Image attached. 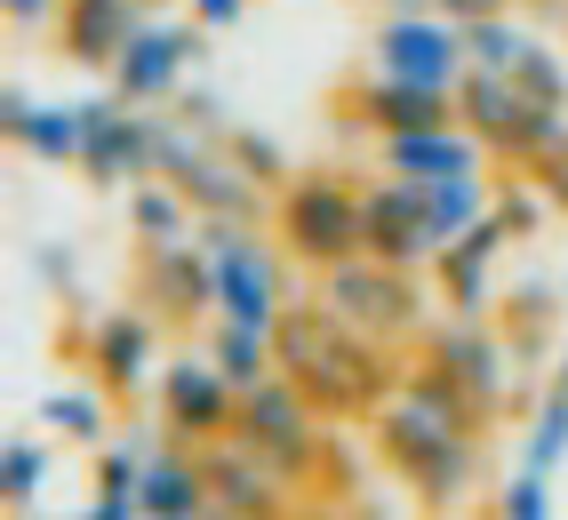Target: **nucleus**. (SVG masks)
I'll return each instance as SVG.
<instances>
[{
	"mask_svg": "<svg viewBox=\"0 0 568 520\" xmlns=\"http://www.w3.org/2000/svg\"><path fill=\"white\" fill-rule=\"evenodd\" d=\"M144 305L161 320H201L216 313V265L201 241H161L144 248Z\"/></svg>",
	"mask_w": 568,
	"mask_h": 520,
	"instance_id": "2eb2a0df",
	"label": "nucleus"
},
{
	"mask_svg": "<svg viewBox=\"0 0 568 520\" xmlns=\"http://www.w3.org/2000/svg\"><path fill=\"white\" fill-rule=\"evenodd\" d=\"M184 9H193V24H209V32H233L248 17V0H184Z\"/></svg>",
	"mask_w": 568,
	"mask_h": 520,
	"instance_id": "e433bc0d",
	"label": "nucleus"
},
{
	"mask_svg": "<svg viewBox=\"0 0 568 520\" xmlns=\"http://www.w3.org/2000/svg\"><path fill=\"white\" fill-rule=\"evenodd\" d=\"M0 136L24 144L32 161H81V104H41V96L9 89L0 96Z\"/></svg>",
	"mask_w": 568,
	"mask_h": 520,
	"instance_id": "5701e85b",
	"label": "nucleus"
},
{
	"mask_svg": "<svg viewBox=\"0 0 568 520\" xmlns=\"http://www.w3.org/2000/svg\"><path fill=\"white\" fill-rule=\"evenodd\" d=\"M497 520H552V472H513L505 497H497Z\"/></svg>",
	"mask_w": 568,
	"mask_h": 520,
	"instance_id": "72a5a7b5",
	"label": "nucleus"
},
{
	"mask_svg": "<svg viewBox=\"0 0 568 520\" xmlns=\"http://www.w3.org/2000/svg\"><path fill=\"white\" fill-rule=\"evenodd\" d=\"M505 241H513L505 216H480L465 241H448V248L433 256L440 296H448L457 313H488V288H497V256H505Z\"/></svg>",
	"mask_w": 568,
	"mask_h": 520,
	"instance_id": "6ab92c4d",
	"label": "nucleus"
},
{
	"mask_svg": "<svg viewBox=\"0 0 568 520\" xmlns=\"http://www.w3.org/2000/svg\"><path fill=\"white\" fill-rule=\"evenodd\" d=\"M256 520H288V512H256Z\"/></svg>",
	"mask_w": 568,
	"mask_h": 520,
	"instance_id": "c03bdc74",
	"label": "nucleus"
},
{
	"mask_svg": "<svg viewBox=\"0 0 568 520\" xmlns=\"http://www.w3.org/2000/svg\"><path fill=\"white\" fill-rule=\"evenodd\" d=\"M161 417L176 440H216L241 425V385L216 368V353H176L161 360Z\"/></svg>",
	"mask_w": 568,
	"mask_h": 520,
	"instance_id": "f8f14e48",
	"label": "nucleus"
},
{
	"mask_svg": "<svg viewBox=\"0 0 568 520\" xmlns=\"http://www.w3.org/2000/svg\"><path fill=\"white\" fill-rule=\"evenodd\" d=\"M448 24H480V17H505V0H433Z\"/></svg>",
	"mask_w": 568,
	"mask_h": 520,
	"instance_id": "58836bf2",
	"label": "nucleus"
},
{
	"mask_svg": "<svg viewBox=\"0 0 568 520\" xmlns=\"http://www.w3.org/2000/svg\"><path fill=\"white\" fill-rule=\"evenodd\" d=\"M136 512L144 520H209V465L193 449H161V440H144Z\"/></svg>",
	"mask_w": 568,
	"mask_h": 520,
	"instance_id": "a211bd4d",
	"label": "nucleus"
},
{
	"mask_svg": "<svg viewBox=\"0 0 568 520\" xmlns=\"http://www.w3.org/2000/svg\"><path fill=\"white\" fill-rule=\"evenodd\" d=\"M57 9H64V0H9V24L41 32V24H57Z\"/></svg>",
	"mask_w": 568,
	"mask_h": 520,
	"instance_id": "ea45409f",
	"label": "nucleus"
},
{
	"mask_svg": "<svg viewBox=\"0 0 568 520\" xmlns=\"http://www.w3.org/2000/svg\"><path fill=\"white\" fill-rule=\"evenodd\" d=\"M216 328H209V353H216V368L233 377L241 392H256L264 377L281 368V353H273V328H248V320H224V313H209Z\"/></svg>",
	"mask_w": 568,
	"mask_h": 520,
	"instance_id": "393cba45",
	"label": "nucleus"
},
{
	"mask_svg": "<svg viewBox=\"0 0 568 520\" xmlns=\"http://www.w3.org/2000/svg\"><path fill=\"white\" fill-rule=\"evenodd\" d=\"M273 353H281V377H296L328 417H353V408L385 400V368H376V345L361 328H345L328 305H288L273 328Z\"/></svg>",
	"mask_w": 568,
	"mask_h": 520,
	"instance_id": "f03ea898",
	"label": "nucleus"
},
{
	"mask_svg": "<svg viewBox=\"0 0 568 520\" xmlns=\"http://www.w3.org/2000/svg\"><path fill=\"white\" fill-rule=\"evenodd\" d=\"M72 520H144V512H136V497H97L89 512H72Z\"/></svg>",
	"mask_w": 568,
	"mask_h": 520,
	"instance_id": "a19ab883",
	"label": "nucleus"
},
{
	"mask_svg": "<svg viewBox=\"0 0 568 520\" xmlns=\"http://www.w3.org/2000/svg\"><path fill=\"white\" fill-rule=\"evenodd\" d=\"M480 216H497V184H488L480 169L440 176V184H433V233H440V241H465Z\"/></svg>",
	"mask_w": 568,
	"mask_h": 520,
	"instance_id": "a878e982",
	"label": "nucleus"
},
{
	"mask_svg": "<svg viewBox=\"0 0 568 520\" xmlns=\"http://www.w3.org/2000/svg\"><path fill=\"white\" fill-rule=\"evenodd\" d=\"M136 480H144V440L97 449V497H136Z\"/></svg>",
	"mask_w": 568,
	"mask_h": 520,
	"instance_id": "f704fd0d",
	"label": "nucleus"
},
{
	"mask_svg": "<svg viewBox=\"0 0 568 520\" xmlns=\"http://www.w3.org/2000/svg\"><path fill=\"white\" fill-rule=\"evenodd\" d=\"M41 425H57V432L81 440V449H97V440L112 432V392L104 385H57L41 400Z\"/></svg>",
	"mask_w": 568,
	"mask_h": 520,
	"instance_id": "bb28decb",
	"label": "nucleus"
},
{
	"mask_svg": "<svg viewBox=\"0 0 568 520\" xmlns=\"http://www.w3.org/2000/svg\"><path fill=\"white\" fill-rule=\"evenodd\" d=\"M17 520H32V512H17Z\"/></svg>",
	"mask_w": 568,
	"mask_h": 520,
	"instance_id": "a18cd8bd",
	"label": "nucleus"
},
{
	"mask_svg": "<svg viewBox=\"0 0 568 520\" xmlns=\"http://www.w3.org/2000/svg\"><path fill=\"white\" fill-rule=\"evenodd\" d=\"M81 176L104 184V193L161 176V113H129L121 89L81 96Z\"/></svg>",
	"mask_w": 568,
	"mask_h": 520,
	"instance_id": "423d86ee",
	"label": "nucleus"
},
{
	"mask_svg": "<svg viewBox=\"0 0 568 520\" xmlns=\"http://www.w3.org/2000/svg\"><path fill=\"white\" fill-rule=\"evenodd\" d=\"M513 81H520L528 96H537V104H560V113H568V64H560L545 41H528V57L513 64Z\"/></svg>",
	"mask_w": 568,
	"mask_h": 520,
	"instance_id": "2f4dec72",
	"label": "nucleus"
},
{
	"mask_svg": "<svg viewBox=\"0 0 568 520\" xmlns=\"http://www.w3.org/2000/svg\"><path fill=\"white\" fill-rule=\"evenodd\" d=\"M433 360H440L480 408H497V400L513 392V385H505V345L488 337V320H480V313H457V320H448L440 337H433Z\"/></svg>",
	"mask_w": 568,
	"mask_h": 520,
	"instance_id": "412c9836",
	"label": "nucleus"
},
{
	"mask_svg": "<svg viewBox=\"0 0 568 520\" xmlns=\"http://www.w3.org/2000/svg\"><path fill=\"white\" fill-rule=\"evenodd\" d=\"M528 113H537V96H528L513 72H465V89H457V121L473 129V136H488V153H513V136L528 129Z\"/></svg>",
	"mask_w": 568,
	"mask_h": 520,
	"instance_id": "aec40b11",
	"label": "nucleus"
},
{
	"mask_svg": "<svg viewBox=\"0 0 568 520\" xmlns=\"http://www.w3.org/2000/svg\"><path fill=\"white\" fill-rule=\"evenodd\" d=\"M201 248L216 265V313L248 328H281V256L264 248L256 225H201Z\"/></svg>",
	"mask_w": 568,
	"mask_h": 520,
	"instance_id": "0eeeda50",
	"label": "nucleus"
},
{
	"mask_svg": "<svg viewBox=\"0 0 568 520\" xmlns=\"http://www.w3.org/2000/svg\"><path fill=\"white\" fill-rule=\"evenodd\" d=\"M144 17H153V0H64V9H57V49L72 64L112 72V57L129 49V32Z\"/></svg>",
	"mask_w": 568,
	"mask_h": 520,
	"instance_id": "f3484780",
	"label": "nucleus"
},
{
	"mask_svg": "<svg viewBox=\"0 0 568 520\" xmlns=\"http://www.w3.org/2000/svg\"><path fill=\"white\" fill-rule=\"evenodd\" d=\"M473 417H480V400L433 360L425 377H408V385H393L376 400V449L425 489V504H465V489H473Z\"/></svg>",
	"mask_w": 568,
	"mask_h": 520,
	"instance_id": "f257e3e1",
	"label": "nucleus"
},
{
	"mask_svg": "<svg viewBox=\"0 0 568 520\" xmlns=\"http://www.w3.org/2000/svg\"><path fill=\"white\" fill-rule=\"evenodd\" d=\"M201 57H209V24H169V17H144V24L129 32V49L112 57L104 81L121 89L129 104H161V96H176V89H184V72H193Z\"/></svg>",
	"mask_w": 568,
	"mask_h": 520,
	"instance_id": "1a4fd4ad",
	"label": "nucleus"
},
{
	"mask_svg": "<svg viewBox=\"0 0 568 520\" xmlns=\"http://www.w3.org/2000/svg\"><path fill=\"white\" fill-rule=\"evenodd\" d=\"M361 208H368V256H385V265L416 273L448 248L433 233V184H416V176H376L361 193Z\"/></svg>",
	"mask_w": 568,
	"mask_h": 520,
	"instance_id": "ddd939ff",
	"label": "nucleus"
},
{
	"mask_svg": "<svg viewBox=\"0 0 568 520\" xmlns=\"http://www.w3.org/2000/svg\"><path fill=\"white\" fill-rule=\"evenodd\" d=\"M49 489V449L41 440H9V457H0V497H9V512H32Z\"/></svg>",
	"mask_w": 568,
	"mask_h": 520,
	"instance_id": "c85d7f7f",
	"label": "nucleus"
},
{
	"mask_svg": "<svg viewBox=\"0 0 568 520\" xmlns=\"http://www.w3.org/2000/svg\"><path fill=\"white\" fill-rule=\"evenodd\" d=\"M224 144H233V161L264 184V193H281V184H288V161H281V144H273V136H256V129H224Z\"/></svg>",
	"mask_w": 568,
	"mask_h": 520,
	"instance_id": "473e14b6",
	"label": "nucleus"
},
{
	"mask_svg": "<svg viewBox=\"0 0 568 520\" xmlns=\"http://www.w3.org/2000/svg\"><path fill=\"white\" fill-rule=\"evenodd\" d=\"M368 64L393 72V81H425V89L457 96L465 72H473V49H465V24H448L440 9H425V17H385V24H376Z\"/></svg>",
	"mask_w": 568,
	"mask_h": 520,
	"instance_id": "6e6552de",
	"label": "nucleus"
},
{
	"mask_svg": "<svg viewBox=\"0 0 568 520\" xmlns=\"http://www.w3.org/2000/svg\"><path fill=\"white\" fill-rule=\"evenodd\" d=\"M321 305L361 328L368 345H393V337H416L425 328V296H416L408 265H385V256H345V265L321 273Z\"/></svg>",
	"mask_w": 568,
	"mask_h": 520,
	"instance_id": "20e7f679",
	"label": "nucleus"
},
{
	"mask_svg": "<svg viewBox=\"0 0 568 520\" xmlns=\"http://www.w3.org/2000/svg\"><path fill=\"white\" fill-rule=\"evenodd\" d=\"M552 385H560V392H568V345H560V368H552Z\"/></svg>",
	"mask_w": 568,
	"mask_h": 520,
	"instance_id": "37998d69",
	"label": "nucleus"
},
{
	"mask_svg": "<svg viewBox=\"0 0 568 520\" xmlns=\"http://www.w3.org/2000/svg\"><path fill=\"white\" fill-rule=\"evenodd\" d=\"M560 457H568V392L552 385V392L537 400L528 440H520V465H528V472H560Z\"/></svg>",
	"mask_w": 568,
	"mask_h": 520,
	"instance_id": "cd10ccee",
	"label": "nucleus"
},
{
	"mask_svg": "<svg viewBox=\"0 0 568 520\" xmlns=\"http://www.w3.org/2000/svg\"><path fill=\"white\" fill-rule=\"evenodd\" d=\"M176 121H193L201 136H224L233 121H224V104L209 96V89H176Z\"/></svg>",
	"mask_w": 568,
	"mask_h": 520,
	"instance_id": "c9c22d12",
	"label": "nucleus"
},
{
	"mask_svg": "<svg viewBox=\"0 0 568 520\" xmlns=\"http://www.w3.org/2000/svg\"><path fill=\"white\" fill-rule=\"evenodd\" d=\"M161 176L201 208V225H256V208H264V184L233 161V144L209 153V136L176 113L161 121Z\"/></svg>",
	"mask_w": 568,
	"mask_h": 520,
	"instance_id": "7ed1b4c3",
	"label": "nucleus"
},
{
	"mask_svg": "<svg viewBox=\"0 0 568 520\" xmlns=\"http://www.w3.org/2000/svg\"><path fill=\"white\" fill-rule=\"evenodd\" d=\"M345 121L376 129V136H408V129H448L457 121V96L425 89V81H393V72H368L345 89Z\"/></svg>",
	"mask_w": 568,
	"mask_h": 520,
	"instance_id": "4468645a",
	"label": "nucleus"
},
{
	"mask_svg": "<svg viewBox=\"0 0 568 520\" xmlns=\"http://www.w3.org/2000/svg\"><path fill=\"white\" fill-rule=\"evenodd\" d=\"M193 201L176 193L169 176H144V184H129V233L144 241V248H161V241H193Z\"/></svg>",
	"mask_w": 568,
	"mask_h": 520,
	"instance_id": "b1692460",
	"label": "nucleus"
},
{
	"mask_svg": "<svg viewBox=\"0 0 568 520\" xmlns=\"http://www.w3.org/2000/svg\"><path fill=\"white\" fill-rule=\"evenodd\" d=\"M233 432H248L264 457H281L296 480H305L313 457H321V400L296 385V377H281V368H273L256 392H241V425H233Z\"/></svg>",
	"mask_w": 568,
	"mask_h": 520,
	"instance_id": "9d476101",
	"label": "nucleus"
},
{
	"mask_svg": "<svg viewBox=\"0 0 568 520\" xmlns=\"http://www.w3.org/2000/svg\"><path fill=\"white\" fill-rule=\"evenodd\" d=\"M89 360H97V385L112 400L144 392V385L161 377V368H153V320H144V313H104L97 337H89Z\"/></svg>",
	"mask_w": 568,
	"mask_h": 520,
	"instance_id": "4be33fe9",
	"label": "nucleus"
},
{
	"mask_svg": "<svg viewBox=\"0 0 568 520\" xmlns=\"http://www.w3.org/2000/svg\"><path fill=\"white\" fill-rule=\"evenodd\" d=\"M497 216L528 241V233H545L552 216H560V201L545 193V176H505V184H497Z\"/></svg>",
	"mask_w": 568,
	"mask_h": 520,
	"instance_id": "c756f323",
	"label": "nucleus"
},
{
	"mask_svg": "<svg viewBox=\"0 0 568 520\" xmlns=\"http://www.w3.org/2000/svg\"><path fill=\"white\" fill-rule=\"evenodd\" d=\"M537 176H545V193H552V201H560V216H568V144H560V153H552Z\"/></svg>",
	"mask_w": 568,
	"mask_h": 520,
	"instance_id": "79ce46f5",
	"label": "nucleus"
},
{
	"mask_svg": "<svg viewBox=\"0 0 568 520\" xmlns=\"http://www.w3.org/2000/svg\"><path fill=\"white\" fill-rule=\"evenodd\" d=\"M281 241L328 273L345 256H368V208L345 176H288L281 184Z\"/></svg>",
	"mask_w": 568,
	"mask_h": 520,
	"instance_id": "39448f33",
	"label": "nucleus"
},
{
	"mask_svg": "<svg viewBox=\"0 0 568 520\" xmlns=\"http://www.w3.org/2000/svg\"><path fill=\"white\" fill-rule=\"evenodd\" d=\"M209 465V520H256V512H288V489L296 472L281 457H264L248 432L216 440V449H201Z\"/></svg>",
	"mask_w": 568,
	"mask_h": 520,
	"instance_id": "9b49d317",
	"label": "nucleus"
},
{
	"mask_svg": "<svg viewBox=\"0 0 568 520\" xmlns=\"http://www.w3.org/2000/svg\"><path fill=\"white\" fill-rule=\"evenodd\" d=\"M528 41H537V32H520L513 17H480V24H465V49H473L480 72H513V64L528 57Z\"/></svg>",
	"mask_w": 568,
	"mask_h": 520,
	"instance_id": "7c9ffc66",
	"label": "nucleus"
},
{
	"mask_svg": "<svg viewBox=\"0 0 568 520\" xmlns=\"http://www.w3.org/2000/svg\"><path fill=\"white\" fill-rule=\"evenodd\" d=\"M32 273H41L57 296H72V281H81V265H72V256L64 248H41V256H32Z\"/></svg>",
	"mask_w": 568,
	"mask_h": 520,
	"instance_id": "4c0bfd02",
	"label": "nucleus"
},
{
	"mask_svg": "<svg viewBox=\"0 0 568 520\" xmlns=\"http://www.w3.org/2000/svg\"><path fill=\"white\" fill-rule=\"evenodd\" d=\"M376 161L385 176H416V184H440V176H465V169H488V136H473L465 121L448 129H408V136H376Z\"/></svg>",
	"mask_w": 568,
	"mask_h": 520,
	"instance_id": "dca6fc26",
	"label": "nucleus"
}]
</instances>
